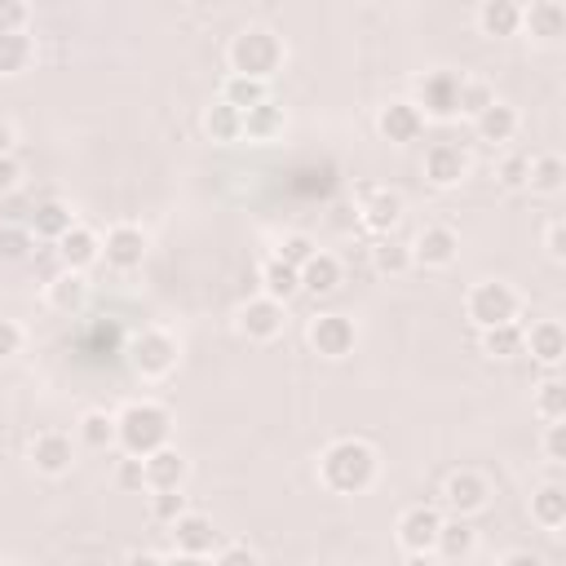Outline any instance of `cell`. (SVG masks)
<instances>
[{
	"mask_svg": "<svg viewBox=\"0 0 566 566\" xmlns=\"http://www.w3.org/2000/svg\"><path fill=\"white\" fill-rule=\"evenodd\" d=\"M376 478H380V455L363 438H336L318 455V482L332 495H363L376 486Z\"/></svg>",
	"mask_w": 566,
	"mask_h": 566,
	"instance_id": "1",
	"label": "cell"
},
{
	"mask_svg": "<svg viewBox=\"0 0 566 566\" xmlns=\"http://www.w3.org/2000/svg\"><path fill=\"white\" fill-rule=\"evenodd\" d=\"M168 433H172V416L159 407V402H128L119 416H115V447L124 455H137L146 460L150 451L168 447Z\"/></svg>",
	"mask_w": 566,
	"mask_h": 566,
	"instance_id": "2",
	"label": "cell"
},
{
	"mask_svg": "<svg viewBox=\"0 0 566 566\" xmlns=\"http://www.w3.org/2000/svg\"><path fill=\"white\" fill-rule=\"evenodd\" d=\"M230 75H243V80H256V84H270V75L283 66V40L265 27H243L230 49Z\"/></svg>",
	"mask_w": 566,
	"mask_h": 566,
	"instance_id": "3",
	"label": "cell"
},
{
	"mask_svg": "<svg viewBox=\"0 0 566 566\" xmlns=\"http://www.w3.org/2000/svg\"><path fill=\"white\" fill-rule=\"evenodd\" d=\"M464 314H469V323H473L478 332H491V327H500V323H517L522 296H517V287L504 283V279H482V283L469 287Z\"/></svg>",
	"mask_w": 566,
	"mask_h": 566,
	"instance_id": "4",
	"label": "cell"
},
{
	"mask_svg": "<svg viewBox=\"0 0 566 566\" xmlns=\"http://www.w3.org/2000/svg\"><path fill=\"white\" fill-rule=\"evenodd\" d=\"M177 363H181V345H177V336L164 332V327H146V332H137V336L128 340V367H133L142 380H164V376L177 371Z\"/></svg>",
	"mask_w": 566,
	"mask_h": 566,
	"instance_id": "5",
	"label": "cell"
},
{
	"mask_svg": "<svg viewBox=\"0 0 566 566\" xmlns=\"http://www.w3.org/2000/svg\"><path fill=\"white\" fill-rule=\"evenodd\" d=\"M460 80L455 71H429L416 80V111L424 119H455L460 115Z\"/></svg>",
	"mask_w": 566,
	"mask_h": 566,
	"instance_id": "6",
	"label": "cell"
},
{
	"mask_svg": "<svg viewBox=\"0 0 566 566\" xmlns=\"http://www.w3.org/2000/svg\"><path fill=\"white\" fill-rule=\"evenodd\" d=\"M305 336H310V349L323 358H345L358 345V327L349 314H314Z\"/></svg>",
	"mask_w": 566,
	"mask_h": 566,
	"instance_id": "7",
	"label": "cell"
},
{
	"mask_svg": "<svg viewBox=\"0 0 566 566\" xmlns=\"http://www.w3.org/2000/svg\"><path fill=\"white\" fill-rule=\"evenodd\" d=\"M283 323H287V314H283V305L270 301V296H252V301H243L239 314H234L239 336H248V340H256V345L283 336Z\"/></svg>",
	"mask_w": 566,
	"mask_h": 566,
	"instance_id": "8",
	"label": "cell"
},
{
	"mask_svg": "<svg viewBox=\"0 0 566 566\" xmlns=\"http://www.w3.org/2000/svg\"><path fill=\"white\" fill-rule=\"evenodd\" d=\"M102 261H106L111 270H119V274L137 270V265L146 261V234H142V226H133V221L111 226L106 239H102Z\"/></svg>",
	"mask_w": 566,
	"mask_h": 566,
	"instance_id": "9",
	"label": "cell"
},
{
	"mask_svg": "<svg viewBox=\"0 0 566 566\" xmlns=\"http://www.w3.org/2000/svg\"><path fill=\"white\" fill-rule=\"evenodd\" d=\"M442 500H447V509H451L455 517H473V513H482V509L491 504V482H486L478 469H460V473L447 478Z\"/></svg>",
	"mask_w": 566,
	"mask_h": 566,
	"instance_id": "10",
	"label": "cell"
},
{
	"mask_svg": "<svg viewBox=\"0 0 566 566\" xmlns=\"http://www.w3.org/2000/svg\"><path fill=\"white\" fill-rule=\"evenodd\" d=\"M438 526H442V513L433 504H411L398 517V544H402V553H433Z\"/></svg>",
	"mask_w": 566,
	"mask_h": 566,
	"instance_id": "11",
	"label": "cell"
},
{
	"mask_svg": "<svg viewBox=\"0 0 566 566\" xmlns=\"http://www.w3.org/2000/svg\"><path fill=\"white\" fill-rule=\"evenodd\" d=\"M460 256V234L451 226H424L411 243V261L424 270H447Z\"/></svg>",
	"mask_w": 566,
	"mask_h": 566,
	"instance_id": "12",
	"label": "cell"
},
{
	"mask_svg": "<svg viewBox=\"0 0 566 566\" xmlns=\"http://www.w3.org/2000/svg\"><path fill=\"white\" fill-rule=\"evenodd\" d=\"M522 349H531V358H535L539 367L557 371L562 358H566V327H562L557 318H539V323L522 327Z\"/></svg>",
	"mask_w": 566,
	"mask_h": 566,
	"instance_id": "13",
	"label": "cell"
},
{
	"mask_svg": "<svg viewBox=\"0 0 566 566\" xmlns=\"http://www.w3.org/2000/svg\"><path fill=\"white\" fill-rule=\"evenodd\" d=\"M376 128H380V137H385V142L407 146V142H420V133H424V115H420L407 97H394V102H385V106H380Z\"/></svg>",
	"mask_w": 566,
	"mask_h": 566,
	"instance_id": "14",
	"label": "cell"
},
{
	"mask_svg": "<svg viewBox=\"0 0 566 566\" xmlns=\"http://www.w3.org/2000/svg\"><path fill=\"white\" fill-rule=\"evenodd\" d=\"M464 172H469V159H464V150H460L455 142H433V146L424 150V181H429V186L451 190V186L464 181Z\"/></svg>",
	"mask_w": 566,
	"mask_h": 566,
	"instance_id": "15",
	"label": "cell"
},
{
	"mask_svg": "<svg viewBox=\"0 0 566 566\" xmlns=\"http://www.w3.org/2000/svg\"><path fill=\"white\" fill-rule=\"evenodd\" d=\"M31 464H35V473H44V478H62V473H71V464H75V442H71L66 433L49 429V433H40V438L31 442Z\"/></svg>",
	"mask_w": 566,
	"mask_h": 566,
	"instance_id": "16",
	"label": "cell"
},
{
	"mask_svg": "<svg viewBox=\"0 0 566 566\" xmlns=\"http://www.w3.org/2000/svg\"><path fill=\"white\" fill-rule=\"evenodd\" d=\"M172 548L186 553V557H208V553L217 548V526H212V517L186 509V513L172 522Z\"/></svg>",
	"mask_w": 566,
	"mask_h": 566,
	"instance_id": "17",
	"label": "cell"
},
{
	"mask_svg": "<svg viewBox=\"0 0 566 566\" xmlns=\"http://www.w3.org/2000/svg\"><path fill=\"white\" fill-rule=\"evenodd\" d=\"M57 256H62V270H75V274H84V270H93L97 261H102V239L88 230V226H71L62 239H57Z\"/></svg>",
	"mask_w": 566,
	"mask_h": 566,
	"instance_id": "18",
	"label": "cell"
},
{
	"mask_svg": "<svg viewBox=\"0 0 566 566\" xmlns=\"http://www.w3.org/2000/svg\"><path fill=\"white\" fill-rule=\"evenodd\" d=\"M142 473H146V491H181L186 482V455L177 447H159L142 460Z\"/></svg>",
	"mask_w": 566,
	"mask_h": 566,
	"instance_id": "19",
	"label": "cell"
},
{
	"mask_svg": "<svg viewBox=\"0 0 566 566\" xmlns=\"http://www.w3.org/2000/svg\"><path fill=\"white\" fill-rule=\"evenodd\" d=\"M522 31L535 35V40H544V44L562 40L566 35V4H557V0H531V4H522Z\"/></svg>",
	"mask_w": 566,
	"mask_h": 566,
	"instance_id": "20",
	"label": "cell"
},
{
	"mask_svg": "<svg viewBox=\"0 0 566 566\" xmlns=\"http://www.w3.org/2000/svg\"><path fill=\"white\" fill-rule=\"evenodd\" d=\"M398 217H402V195H398V190L376 186V190L363 195V226H367L371 234L385 239V234L398 226Z\"/></svg>",
	"mask_w": 566,
	"mask_h": 566,
	"instance_id": "21",
	"label": "cell"
},
{
	"mask_svg": "<svg viewBox=\"0 0 566 566\" xmlns=\"http://www.w3.org/2000/svg\"><path fill=\"white\" fill-rule=\"evenodd\" d=\"M301 292H310V296H332L336 287H340V279H345V270H340V256H332V252H314L301 270Z\"/></svg>",
	"mask_w": 566,
	"mask_h": 566,
	"instance_id": "22",
	"label": "cell"
},
{
	"mask_svg": "<svg viewBox=\"0 0 566 566\" xmlns=\"http://www.w3.org/2000/svg\"><path fill=\"white\" fill-rule=\"evenodd\" d=\"M473 548H478V531L469 526V517H451V522L442 517L433 557L438 562H464V557H473Z\"/></svg>",
	"mask_w": 566,
	"mask_h": 566,
	"instance_id": "23",
	"label": "cell"
},
{
	"mask_svg": "<svg viewBox=\"0 0 566 566\" xmlns=\"http://www.w3.org/2000/svg\"><path fill=\"white\" fill-rule=\"evenodd\" d=\"M44 301H49L57 314H80V310L88 305V279H84V274H75V270H62V274H53V279H49Z\"/></svg>",
	"mask_w": 566,
	"mask_h": 566,
	"instance_id": "24",
	"label": "cell"
},
{
	"mask_svg": "<svg viewBox=\"0 0 566 566\" xmlns=\"http://www.w3.org/2000/svg\"><path fill=\"white\" fill-rule=\"evenodd\" d=\"M478 27L482 35H517L522 31V4L517 0H482L478 4Z\"/></svg>",
	"mask_w": 566,
	"mask_h": 566,
	"instance_id": "25",
	"label": "cell"
},
{
	"mask_svg": "<svg viewBox=\"0 0 566 566\" xmlns=\"http://www.w3.org/2000/svg\"><path fill=\"white\" fill-rule=\"evenodd\" d=\"M517 124H522V119H517V111H513L509 102H500V97H495V102H491V106H486V111L473 119L478 137H482V142H491V146L513 142V137H517Z\"/></svg>",
	"mask_w": 566,
	"mask_h": 566,
	"instance_id": "26",
	"label": "cell"
},
{
	"mask_svg": "<svg viewBox=\"0 0 566 566\" xmlns=\"http://www.w3.org/2000/svg\"><path fill=\"white\" fill-rule=\"evenodd\" d=\"M531 517L544 526V531H562L566 526V486L562 482H544L535 495H531Z\"/></svg>",
	"mask_w": 566,
	"mask_h": 566,
	"instance_id": "27",
	"label": "cell"
},
{
	"mask_svg": "<svg viewBox=\"0 0 566 566\" xmlns=\"http://www.w3.org/2000/svg\"><path fill=\"white\" fill-rule=\"evenodd\" d=\"M261 296L287 305L292 296H301V274H296L292 265H283L279 256H270V261L261 265Z\"/></svg>",
	"mask_w": 566,
	"mask_h": 566,
	"instance_id": "28",
	"label": "cell"
},
{
	"mask_svg": "<svg viewBox=\"0 0 566 566\" xmlns=\"http://www.w3.org/2000/svg\"><path fill=\"white\" fill-rule=\"evenodd\" d=\"M283 124H287V115L279 102H261V106L243 111V137L248 142H274L283 133Z\"/></svg>",
	"mask_w": 566,
	"mask_h": 566,
	"instance_id": "29",
	"label": "cell"
},
{
	"mask_svg": "<svg viewBox=\"0 0 566 566\" xmlns=\"http://www.w3.org/2000/svg\"><path fill=\"white\" fill-rule=\"evenodd\" d=\"M71 226H75V212H71L62 199H44V203L35 208V217H31V234H35V239H49V243H57Z\"/></svg>",
	"mask_w": 566,
	"mask_h": 566,
	"instance_id": "30",
	"label": "cell"
},
{
	"mask_svg": "<svg viewBox=\"0 0 566 566\" xmlns=\"http://www.w3.org/2000/svg\"><path fill=\"white\" fill-rule=\"evenodd\" d=\"M416 261H411V243H398V239H376V248H371V270L380 274V279H402L407 270H411Z\"/></svg>",
	"mask_w": 566,
	"mask_h": 566,
	"instance_id": "31",
	"label": "cell"
},
{
	"mask_svg": "<svg viewBox=\"0 0 566 566\" xmlns=\"http://www.w3.org/2000/svg\"><path fill=\"white\" fill-rule=\"evenodd\" d=\"M75 438H80V447H88V451H111V447H115V416L102 411V407L84 411L80 424H75Z\"/></svg>",
	"mask_w": 566,
	"mask_h": 566,
	"instance_id": "32",
	"label": "cell"
},
{
	"mask_svg": "<svg viewBox=\"0 0 566 566\" xmlns=\"http://www.w3.org/2000/svg\"><path fill=\"white\" fill-rule=\"evenodd\" d=\"M217 102H226V106H234V111L243 115V111H252V106L270 102V88H265V84H256V80H243V75H226V80H221Z\"/></svg>",
	"mask_w": 566,
	"mask_h": 566,
	"instance_id": "33",
	"label": "cell"
},
{
	"mask_svg": "<svg viewBox=\"0 0 566 566\" xmlns=\"http://www.w3.org/2000/svg\"><path fill=\"white\" fill-rule=\"evenodd\" d=\"M203 133H208L212 142H221V146L243 142V115H239L234 106H226V102H212V106L203 111Z\"/></svg>",
	"mask_w": 566,
	"mask_h": 566,
	"instance_id": "34",
	"label": "cell"
},
{
	"mask_svg": "<svg viewBox=\"0 0 566 566\" xmlns=\"http://www.w3.org/2000/svg\"><path fill=\"white\" fill-rule=\"evenodd\" d=\"M526 186H531V190H539V195H557V190L566 186V164H562V155H553V150L531 155Z\"/></svg>",
	"mask_w": 566,
	"mask_h": 566,
	"instance_id": "35",
	"label": "cell"
},
{
	"mask_svg": "<svg viewBox=\"0 0 566 566\" xmlns=\"http://www.w3.org/2000/svg\"><path fill=\"white\" fill-rule=\"evenodd\" d=\"M31 57H35V44H31L27 31L0 35V75H22L31 66Z\"/></svg>",
	"mask_w": 566,
	"mask_h": 566,
	"instance_id": "36",
	"label": "cell"
},
{
	"mask_svg": "<svg viewBox=\"0 0 566 566\" xmlns=\"http://www.w3.org/2000/svg\"><path fill=\"white\" fill-rule=\"evenodd\" d=\"M482 349L491 358H517V354H526L522 349V323H500V327L482 332Z\"/></svg>",
	"mask_w": 566,
	"mask_h": 566,
	"instance_id": "37",
	"label": "cell"
},
{
	"mask_svg": "<svg viewBox=\"0 0 566 566\" xmlns=\"http://www.w3.org/2000/svg\"><path fill=\"white\" fill-rule=\"evenodd\" d=\"M535 416H539L544 424L566 420V385H562L557 376H548V380L535 389Z\"/></svg>",
	"mask_w": 566,
	"mask_h": 566,
	"instance_id": "38",
	"label": "cell"
},
{
	"mask_svg": "<svg viewBox=\"0 0 566 566\" xmlns=\"http://www.w3.org/2000/svg\"><path fill=\"white\" fill-rule=\"evenodd\" d=\"M31 248H35L31 226H0V261H4V265L27 261V256H31Z\"/></svg>",
	"mask_w": 566,
	"mask_h": 566,
	"instance_id": "39",
	"label": "cell"
},
{
	"mask_svg": "<svg viewBox=\"0 0 566 566\" xmlns=\"http://www.w3.org/2000/svg\"><path fill=\"white\" fill-rule=\"evenodd\" d=\"M491 102H495L491 84H482V80H460V115L478 119V115H482Z\"/></svg>",
	"mask_w": 566,
	"mask_h": 566,
	"instance_id": "40",
	"label": "cell"
},
{
	"mask_svg": "<svg viewBox=\"0 0 566 566\" xmlns=\"http://www.w3.org/2000/svg\"><path fill=\"white\" fill-rule=\"evenodd\" d=\"M314 252H318V243H314L310 234H301V230H296V234H283V243H279V252H274V256H279L283 265L301 270V265H305Z\"/></svg>",
	"mask_w": 566,
	"mask_h": 566,
	"instance_id": "41",
	"label": "cell"
},
{
	"mask_svg": "<svg viewBox=\"0 0 566 566\" xmlns=\"http://www.w3.org/2000/svg\"><path fill=\"white\" fill-rule=\"evenodd\" d=\"M150 517L155 522H164V526H172L181 513H186V495L181 491H150Z\"/></svg>",
	"mask_w": 566,
	"mask_h": 566,
	"instance_id": "42",
	"label": "cell"
},
{
	"mask_svg": "<svg viewBox=\"0 0 566 566\" xmlns=\"http://www.w3.org/2000/svg\"><path fill=\"white\" fill-rule=\"evenodd\" d=\"M526 172H531V155H504L500 168H495L500 186H509V190H522L526 186Z\"/></svg>",
	"mask_w": 566,
	"mask_h": 566,
	"instance_id": "43",
	"label": "cell"
},
{
	"mask_svg": "<svg viewBox=\"0 0 566 566\" xmlns=\"http://www.w3.org/2000/svg\"><path fill=\"white\" fill-rule=\"evenodd\" d=\"M539 447H544V460H548V464H566V420H557V424H544V438H539Z\"/></svg>",
	"mask_w": 566,
	"mask_h": 566,
	"instance_id": "44",
	"label": "cell"
},
{
	"mask_svg": "<svg viewBox=\"0 0 566 566\" xmlns=\"http://www.w3.org/2000/svg\"><path fill=\"white\" fill-rule=\"evenodd\" d=\"M27 22H31V9L22 0H0V35H18L27 31Z\"/></svg>",
	"mask_w": 566,
	"mask_h": 566,
	"instance_id": "45",
	"label": "cell"
},
{
	"mask_svg": "<svg viewBox=\"0 0 566 566\" xmlns=\"http://www.w3.org/2000/svg\"><path fill=\"white\" fill-rule=\"evenodd\" d=\"M115 486L119 491H146V473H142V460L137 455H124L115 464Z\"/></svg>",
	"mask_w": 566,
	"mask_h": 566,
	"instance_id": "46",
	"label": "cell"
},
{
	"mask_svg": "<svg viewBox=\"0 0 566 566\" xmlns=\"http://www.w3.org/2000/svg\"><path fill=\"white\" fill-rule=\"evenodd\" d=\"M544 252H548V261H566V221H562V217L548 221V230H544Z\"/></svg>",
	"mask_w": 566,
	"mask_h": 566,
	"instance_id": "47",
	"label": "cell"
},
{
	"mask_svg": "<svg viewBox=\"0 0 566 566\" xmlns=\"http://www.w3.org/2000/svg\"><path fill=\"white\" fill-rule=\"evenodd\" d=\"M212 566H261V562H256V553L248 544H226V548H217Z\"/></svg>",
	"mask_w": 566,
	"mask_h": 566,
	"instance_id": "48",
	"label": "cell"
},
{
	"mask_svg": "<svg viewBox=\"0 0 566 566\" xmlns=\"http://www.w3.org/2000/svg\"><path fill=\"white\" fill-rule=\"evenodd\" d=\"M18 349H22V327L13 318H0V363L13 358Z\"/></svg>",
	"mask_w": 566,
	"mask_h": 566,
	"instance_id": "49",
	"label": "cell"
},
{
	"mask_svg": "<svg viewBox=\"0 0 566 566\" xmlns=\"http://www.w3.org/2000/svg\"><path fill=\"white\" fill-rule=\"evenodd\" d=\"M22 186V164L13 159V155H4L0 159V195H9V190H18Z\"/></svg>",
	"mask_w": 566,
	"mask_h": 566,
	"instance_id": "50",
	"label": "cell"
},
{
	"mask_svg": "<svg viewBox=\"0 0 566 566\" xmlns=\"http://www.w3.org/2000/svg\"><path fill=\"white\" fill-rule=\"evenodd\" d=\"M500 566H544V557H539V553H531V548H513V553H504V557H500Z\"/></svg>",
	"mask_w": 566,
	"mask_h": 566,
	"instance_id": "51",
	"label": "cell"
},
{
	"mask_svg": "<svg viewBox=\"0 0 566 566\" xmlns=\"http://www.w3.org/2000/svg\"><path fill=\"white\" fill-rule=\"evenodd\" d=\"M155 566H203V557H186V553H172V557H159Z\"/></svg>",
	"mask_w": 566,
	"mask_h": 566,
	"instance_id": "52",
	"label": "cell"
},
{
	"mask_svg": "<svg viewBox=\"0 0 566 566\" xmlns=\"http://www.w3.org/2000/svg\"><path fill=\"white\" fill-rule=\"evenodd\" d=\"M4 155H13V128H9V119H0V159Z\"/></svg>",
	"mask_w": 566,
	"mask_h": 566,
	"instance_id": "53",
	"label": "cell"
},
{
	"mask_svg": "<svg viewBox=\"0 0 566 566\" xmlns=\"http://www.w3.org/2000/svg\"><path fill=\"white\" fill-rule=\"evenodd\" d=\"M402 566H447V562H438L433 553H407V562Z\"/></svg>",
	"mask_w": 566,
	"mask_h": 566,
	"instance_id": "54",
	"label": "cell"
},
{
	"mask_svg": "<svg viewBox=\"0 0 566 566\" xmlns=\"http://www.w3.org/2000/svg\"><path fill=\"white\" fill-rule=\"evenodd\" d=\"M0 566H4V562H0Z\"/></svg>",
	"mask_w": 566,
	"mask_h": 566,
	"instance_id": "55",
	"label": "cell"
}]
</instances>
